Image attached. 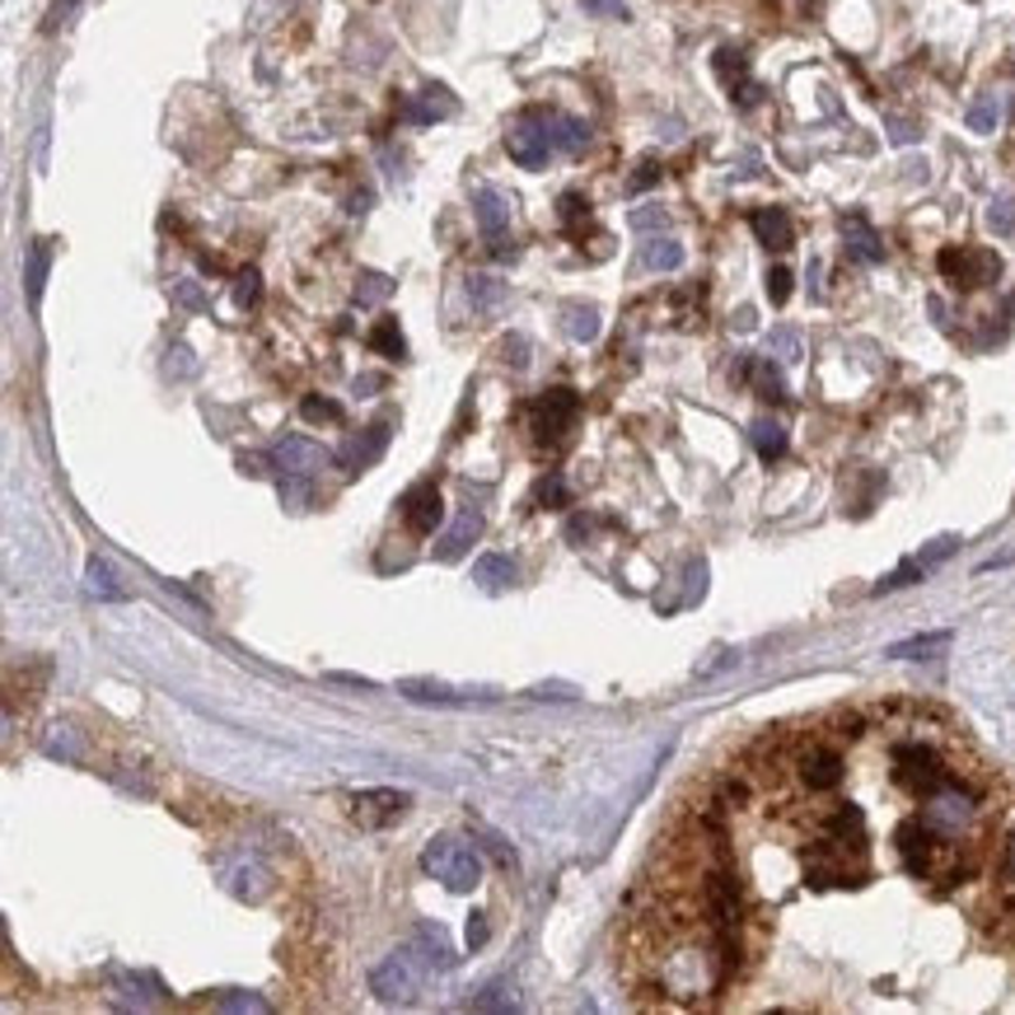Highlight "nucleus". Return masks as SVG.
Masks as SVG:
<instances>
[{
    "label": "nucleus",
    "mask_w": 1015,
    "mask_h": 1015,
    "mask_svg": "<svg viewBox=\"0 0 1015 1015\" xmlns=\"http://www.w3.org/2000/svg\"><path fill=\"white\" fill-rule=\"evenodd\" d=\"M47 263H52V244H47V239H38V244L29 249V300L38 305V300H43V286H47Z\"/></svg>",
    "instance_id": "25"
},
{
    "label": "nucleus",
    "mask_w": 1015,
    "mask_h": 1015,
    "mask_svg": "<svg viewBox=\"0 0 1015 1015\" xmlns=\"http://www.w3.org/2000/svg\"><path fill=\"white\" fill-rule=\"evenodd\" d=\"M477 533H483V515H477L473 506H464L459 515H454V525L435 539V562H459V557L473 548Z\"/></svg>",
    "instance_id": "10"
},
{
    "label": "nucleus",
    "mask_w": 1015,
    "mask_h": 1015,
    "mask_svg": "<svg viewBox=\"0 0 1015 1015\" xmlns=\"http://www.w3.org/2000/svg\"><path fill=\"white\" fill-rule=\"evenodd\" d=\"M370 347L380 351V356H389V361H403L408 356V342H403V328H398V318L393 314H384L380 324L370 328Z\"/></svg>",
    "instance_id": "22"
},
{
    "label": "nucleus",
    "mask_w": 1015,
    "mask_h": 1015,
    "mask_svg": "<svg viewBox=\"0 0 1015 1015\" xmlns=\"http://www.w3.org/2000/svg\"><path fill=\"white\" fill-rule=\"evenodd\" d=\"M422 870L431 875V880H441L450 894H468V889H477V880H483V861H477V852L464 838H454V833H441V838L426 843Z\"/></svg>",
    "instance_id": "1"
},
{
    "label": "nucleus",
    "mask_w": 1015,
    "mask_h": 1015,
    "mask_svg": "<svg viewBox=\"0 0 1015 1015\" xmlns=\"http://www.w3.org/2000/svg\"><path fill=\"white\" fill-rule=\"evenodd\" d=\"M445 520V501H441V487L435 483H416L408 487L403 496V525L416 533V539H426V533H435Z\"/></svg>",
    "instance_id": "8"
},
{
    "label": "nucleus",
    "mask_w": 1015,
    "mask_h": 1015,
    "mask_svg": "<svg viewBox=\"0 0 1015 1015\" xmlns=\"http://www.w3.org/2000/svg\"><path fill=\"white\" fill-rule=\"evenodd\" d=\"M581 422V393L575 389H548L529 403V431L543 450H562Z\"/></svg>",
    "instance_id": "2"
},
{
    "label": "nucleus",
    "mask_w": 1015,
    "mask_h": 1015,
    "mask_svg": "<svg viewBox=\"0 0 1015 1015\" xmlns=\"http://www.w3.org/2000/svg\"><path fill=\"white\" fill-rule=\"evenodd\" d=\"M744 374H753V389H759V398H768V403H782V398H786V384H782V374H778V366H772V361L744 366Z\"/></svg>",
    "instance_id": "28"
},
{
    "label": "nucleus",
    "mask_w": 1015,
    "mask_h": 1015,
    "mask_svg": "<svg viewBox=\"0 0 1015 1015\" xmlns=\"http://www.w3.org/2000/svg\"><path fill=\"white\" fill-rule=\"evenodd\" d=\"M300 416L305 422H342V403H332V398H305L300 403Z\"/></svg>",
    "instance_id": "34"
},
{
    "label": "nucleus",
    "mask_w": 1015,
    "mask_h": 1015,
    "mask_svg": "<svg viewBox=\"0 0 1015 1015\" xmlns=\"http://www.w3.org/2000/svg\"><path fill=\"white\" fill-rule=\"evenodd\" d=\"M642 267H651V272L684 267V244H679V239H651V244L642 249Z\"/></svg>",
    "instance_id": "23"
},
{
    "label": "nucleus",
    "mask_w": 1015,
    "mask_h": 1015,
    "mask_svg": "<svg viewBox=\"0 0 1015 1015\" xmlns=\"http://www.w3.org/2000/svg\"><path fill=\"white\" fill-rule=\"evenodd\" d=\"M843 239H847V253L852 257H861V263H885V244H880V234H875L866 221H843Z\"/></svg>",
    "instance_id": "17"
},
{
    "label": "nucleus",
    "mask_w": 1015,
    "mask_h": 1015,
    "mask_svg": "<svg viewBox=\"0 0 1015 1015\" xmlns=\"http://www.w3.org/2000/svg\"><path fill=\"white\" fill-rule=\"evenodd\" d=\"M753 450H759L768 464L782 459V454H786V431L778 422H768V416H763V422H753Z\"/></svg>",
    "instance_id": "27"
},
{
    "label": "nucleus",
    "mask_w": 1015,
    "mask_h": 1015,
    "mask_svg": "<svg viewBox=\"0 0 1015 1015\" xmlns=\"http://www.w3.org/2000/svg\"><path fill=\"white\" fill-rule=\"evenodd\" d=\"M716 71H721V75L730 80V85H734V75L744 71V56H740V52H730V47H721V52H716Z\"/></svg>",
    "instance_id": "44"
},
{
    "label": "nucleus",
    "mask_w": 1015,
    "mask_h": 1015,
    "mask_svg": "<svg viewBox=\"0 0 1015 1015\" xmlns=\"http://www.w3.org/2000/svg\"><path fill=\"white\" fill-rule=\"evenodd\" d=\"M408 805H412V795H408V791L374 786V791L351 795V820L361 824V828H384V824H393V820H403Z\"/></svg>",
    "instance_id": "7"
},
{
    "label": "nucleus",
    "mask_w": 1015,
    "mask_h": 1015,
    "mask_svg": "<svg viewBox=\"0 0 1015 1015\" xmlns=\"http://www.w3.org/2000/svg\"><path fill=\"white\" fill-rule=\"evenodd\" d=\"M473 215H477V230H483L491 257H515V244H506V234H510V197L496 192V188H477L473 192Z\"/></svg>",
    "instance_id": "5"
},
{
    "label": "nucleus",
    "mask_w": 1015,
    "mask_h": 1015,
    "mask_svg": "<svg viewBox=\"0 0 1015 1015\" xmlns=\"http://www.w3.org/2000/svg\"><path fill=\"white\" fill-rule=\"evenodd\" d=\"M393 422L384 416V422H374V426H366L361 435H356V441H347V450L337 454V459H342V468L347 473H361V468H370V464H380V454H384V445H389V431Z\"/></svg>",
    "instance_id": "9"
},
{
    "label": "nucleus",
    "mask_w": 1015,
    "mask_h": 1015,
    "mask_svg": "<svg viewBox=\"0 0 1015 1015\" xmlns=\"http://www.w3.org/2000/svg\"><path fill=\"white\" fill-rule=\"evenodd\" d=\"M165 370L173 374V380H192V374H197V356H192V347H188V342H173V347H169Z\"/></svg>",
    "instance_id": "35"
},
{
    "label": "nucleus",
    "mask_w": 1015,
    "mask_h": 1015,
    "mask_svg": "<svg viewBox=\"0 0 1015 1015\" xmlns=\"http://www.w3.org/2000/svg\"><path fill=\"white\" fill-rule=\"evenodd\" d=\"M85 590L94 594V600H108V604H123L127 600V585L117 581V571L108 562H98V557L85 567Z\"/></svg>",
    "instance_id": "18"
},
{
    "label": "nucleus",
    "mask_w": 1015,
    "mask_h": 1015,
    "mask_svg": "<svg viewBox=\"0 0 1015 1015\" xmlns=\"http://www.w3.org/2000/svg\"><path fill=\"white\" fill-rule=\"evenodd\" d=\"M651 183H660V165H655V159H646V165H636V173L627 178V192H646Z\"/></svg>",
    "instance_id": "40"
},
{
    "label": "nucleus",
    "mask_w": 1015,
    "mask_h": 1015,
    "mask_svg": "<svg viewBox=\"0 0 1015 1015\" xmlns=\"http://www.w3.org/2000/svg\"><path fill=\"white\" fill-rule=\"evenodd\" d=\"M557 211H562V221H567V230H571V234H581V230H585V221H590V202H585L581 192H567L562 202H557Z\"/></svg>",
    "instance_id": "32"
},
{
    "label": "nucleus",
    "mask_w": 1015,
    "mask_h": 1015,
    "mask_svg": "<svg viewBox=\"0 0 1015 1015\" xmlns=\"http://www.w3.org/2000/svg\"><path fill=\"white\" fill-rule=\"evenodd\" d=\"M473 581L483 585L487 594H501L515 585V562L501 552H487V557H477V567H473Z\"/></svg>",
    "instance_id": "16"
},
{
    "label": "nucleus",
    "mask_w": 1015,
    "mask_h": 1015,
    "mask_svg": "<svg viewBox=\"0 0 1015 1015\" xmlns=\"http://www.w3.org/2000/svg\"><path fill=\"white\" fill-rule=\"evenodd\" d=\"M468 1011H520V1002L510 997L506 983H491L487 992H477V997L468 1002Z\"/></svg>",
    "instance_id": "31"
},
{
    "label": "nucleus",
    "mask_w": 1015,
    "mask_h": 1015,
    "mask_svg": "<svg viewBox=\"0 0 1015 1015\" xmlns=\"http://www.w3.org/2000/svg\"><path fill=\"white\" fill-rule=\"evenodd\" d=\"M660 225H665V211H655V207L632 211V230H660Z\"/></svg>",
    "instance_id": "46"
},
{
    "label": "nucleus",
    "mask_w": 1015,
    "mask_h": 1015,
    "mask_svg": "<svg viewBox=\"0 0 1015 1015\" xmlns=\"http://www.w3.org/2000/svg\"><path fill=\"white\" fill-rule=\"evenodd\" d=\"M548 136H552V150L562 155H581L590 141V127L581 117H562V113H548Z\"/></svg>",
    "instance_id": "15"
},
{
    "label": "nucleus",
    "mask_w": 1015,
    "mask_h": 1015,
    "mask_svg": "<svg viewBox=\"0 0 1015 1015\" xmlns=\"http://www.w3.org/2000/svg\"><path fill=\"white\" fill-rule=\"evenodd\" d=\"M239 473H244V477H263L267 459H263V454H239Z\"/></svg>",
    "instance_id": "47"
},
{
    "label": "nucleus",
    "mask_w": 1015,
    "mask_h": 1015,
    "mask_svg": "<svg viewBox=\"0 0 1015 1015\" xmlns=\"http://www.w3.org/2000/svg\"><path fill=\"white\" fill-rule=\"evenodd\" d=\"M173 300L183 305V309H192V314H202L207 309V290L197 286V282H173Z\"/></svg>",
    "instance_id": "39"
},
{
    "label": "nucleus",
    "mask_w": 1015,
    "mask_h": 1015,
    "mask_svg": "<svg viewBox=\"0 0 1015 1015\" xmlns=\"http://www.w3.org/2000/svg\"><path fill=\"white\" fill-rule=\"evenodd\" d=\"M749 225H753V234H759V244L763 249H772V253H786L791 249V215L782 211V207H763V211H753L749 215Z\"/></svg>",
    "instance_id": "14"
},
{
    "label": "nucleus",
    "mask_w": 1015,
    "mask_h": 1015,
    "mask_svg": "<svg viewBox=\"0 0 1015 1015\" xmlns=\"http://www.w3.org/2000/svg\"><path fill=\"white\" fill-rule=\"evenodd\" d=\"M501 361H506L510 370H525V366H529V337H520V332L501 337Z\"/></svg>",
    "instance_id": "37"
},
{
    "label": "nucleus",
    "mask_w": 1015,
    "mask_h": 1015,
    "mask_svg": "<svg viewBox=\"0 0 1015 1015\" xmlns=\"http://www.w3.org/2000/svg\"><path fill=\"white\" fill-rule=\"evenodd\" d=\"M257 300H263V276H257L253 267L239 272V276H234V305H239V309H253Z\"/></svg>",
    "instance_id": "33"
},
{
    "label": "nucleus",
    "mask_w": 1015,
    "mask_h": 1015,
    "mask_svg": "<svg viewBox=\"0 0 1015 1015\" xmlns=\"http://www.w3.org/2000/svg\"><path fill=\"white\" fill-rule=\"evenodd\" d=\"M506 150L520 169H543L552 155V136H548V113H520L506 131Z\"/></svg>",
    "instance_id": "4"
},
{
    "label": "nucleus",
    "mask_w": 1015,
    "mask_h": 1015,
    "mask_svg": "<svg viewBox=\"0 0 1015 1015\" xmlns=\"http://www.w3.org/2000/svg\"><path fill=\"white\" fill-rule=\"evenodd\" d=\"M398 692H403V698H412V702H445V707H454V702H473V698H496L491 688H445V684H431V679H403L398 684Z\"/></svg>",
    "instance_id": "13"
},
{
    "label": "nucleus",
    "mask_w": 1015,
    "mask_h": 1015,
    "mask_svg": "<svg viewBox=\"0 0 1015 1015\" xmlns=\"http://www.w3.org/2000/svg\"><path fill=\"white\" fill-rule=\"evenodd\" d=\"M473 833H477V838H483V847L491 852V857H496V861H501L506 870H515V852H510V843L501 838V833H491L487 824H473Z\"/></svg>",
    "instance_id": "36"
},
{
    "label": "nucleus",
    "mask_w": 1015,
    "mask_h": 1015,
    "mask_svg": "<svg viewBox=\"0 0 1015 1015\" xmlns=\"http://www.w3.org/2000/svg\"><path fill=\"white\" fill-rule=\"evenodd\" d=\"M533 501H539L543 510H562V506H571V487H567V477L562 473H548L543 483H539V491H533Z\"/></svg>",
    "instance_id": "29"
},
{
    "label": "nucleus",
    "mask_w": 1015,
    "mask_h": 1015,
    "mask_svg": "<svg viewBox=\"0 0 1015 1015\" xmlns=\"http://www.w3.org/2000/svg\"><path fill=\"white\" fill-rule=\"evenodd\" d=\"M276 496H282L286 510H305L309 506V477L305 473H286L282 483H276Z\"/></svg>",
    "instance_id": "30"
},
{
    "label": "nucleus",
    "mask_w": 1015,
    "mask_h": 1015,
    "mask_svg": "<svg viewBox=\"0 0 1015 1015\" xmlns=\"http://www.w3.org/2000/svg\"><path fill=\"white\" fill-rule=\"evenodd\" d=\"M454 113H459V98H454L445 85H426L422 98H408V104H403V117H408V123H416V127L435 123V117H454Z\"/></svg>",
    "instance_id": "12"
},
{
    "label": "nucleus",
    "mask_w": 1015,
    "mask_h": 1015,
    "mask_svg": "<svg viewBox=\"0 0 1015 1015\" xmlns=\"http://www.w3.org/2000/svg\"><path fill=\"white\" fill-rule=\"evenodd\" d=\"M950 642H954L950 632H927V636H912V642L889 646V655L894 660H931V655H941Z\"/></svg>",
    "instance_id": "21"
},
{
    "label": "nucleus",
    "mask_w": 1015,
    "mask_h": 1015,
    "mask_svg": "<svg viewBox=\"0 0 1015 1015\" xmlns=\"http://www.w3.org/2000/svg\"><path fill=\"white\" fill-rule=\"evenodd\" d=\"M590 529H594V525L585 520V515H575V520L567 525V539H571V543H585V539H590Z\"/></svg>",
    "instance_id": "50"
},
{
    "label": "nucleus",
    "mask_w": 1015,
    "mask_h": 1015,
    "mask_svg": "<svg viewBox=\"0 0 1015 1015\" xmlns=\"http://www.w3.org/2000/svg\"><path fill=\"white\" fill-rule=\"evenodd\" d=\"M416 945H422V960H426L431 969H454V964H459V954L450 950V941H445L441 927H416Z\"/></svg>",
    "instance_id": "20"
},
{
    "label": "nucleus",
    "mask_w": 1015,
    "mask_h": 1015,
    "mask_svg": "<svg viewBox=\"0 0 1015 1015\" xmlns=\"http://www.w3.org/2000/svg\"><path fill=\"white\" fill-rule=\"evenodd\" d=\"M272 464L282 468V473H318L328 464V450H318L314 441H305V435H290V441H282L272 450Z\"/></svg>",
    "instance_id": "11"
},
{
    "label": "nucleus",
    "mask_w": 1015,
    "mask_h": 1015,
    "mask_svg": "<svg viewBox=\"0 0 1015 1015\" xmlns=\"http://www.w3.org/2000/svg\"><path fill=\"white\" fill-rule=\"evenodd\" d=\"M221 1006L225 1011H267L263 997H221Z\"/></svg>",
    "instance_id": "49"
},
{
    "label": "nucleus",
    "mask_w": 1015,
    "mask_h": 1015,
    "mask_svg": "<svg viewBox=\"0 0 1015 1015\" xmlns=\"http://www.w3.org/2000/svg\"><path fill=\"white\" fill-rule=\"evenodd\" d=\"M772 351L782 356V361H795V356H801V342H795V332H786V328H778L772 332V342H768Z\"/></svg>",
    "instance_id": "42"
},
{
    "label": "nucleus",
    "mask_w": 1015,
    "mask_h": 1015,
    "mask_svg": "<svg viewBox=\"0 0 1015 1015\" xmlns=\"http://www.w3.org/2000/svg\"><path fill=\"white\" fill-rule=\"evenodd\" d=\"M562 332L571 337V342H594V337H600V309L594 305H567L562 309Z\"/></svg>",
    "instance_id": "19"
},
{
    "label": "nucleus",
    "mask_w": 1015,
    "mask_h": 1015,
    "mask_svg": "<svg viewBox=\"0 0 1015 1015\" xmlns=\"http://www.w3.org/2000/svg\"><path fill=\"white\" fill-rule=\"evenodd\" d=\"M768 295H772V305H786V295H791V272L786 267L768 272Z\"/></svg>",
    "instance_id": "41"
},
{
    "label": "nucleus",
    "mask_w": 1015,
    "mask_h": 1015,
    "mask_svg": "<svg viewBox=\"0 0 1015 1015\" xmlns=\"http://www.w3.org/2000/svg\"><path fill=\"white\" fill-rule=\"evenodd\" d=\"M590 14H604V19H627V6L623 0H585Z\"/></svg>",
    "instance_id": "45"
},
{
    "label": "nucleus",
    "mask_w": 1015,
    "mask_h": 1015,
    "mask_svg": "<svg viewBox=\"0 0 1015 1015\" xmlns=\"http://www.w3.org/2000/svg\"><path fill=\"white\" fill-rule=\"evenodd\" d=\"M468 945L473 950L487 945V918H483V912H473V922H468Z\"/></svg>",
    "instance_id": "48"
},
{
    "label": "nucleus",
    "mask_w": 1015,
    "mask_h": 1015,
    "mask_svg": "<svg viewBox=\"0 0 1015 1015\" xmlns=\"http://www.w3.org/2000/svg\"><path fill=\"white\" fill-rule=\"evenodd\" d=\"M468 300L477 314H491L506 305V282H496V276H468Z\"/></svg>",
    "instance_id": "24"
},
{
    "label": "nucleus",
    "mask_w": 1015,
    "mask_h": 1015,
    "mask_svg": "<svg viewBox=\"0 0 1015 1015\" xmlns=\"http://www.w3.org/2000/svg\"><path fill=\"white\" fill-rule=\"evenodd\" d=\"M422 964L426 960H416V950H393L389 960L370 973V987H374V997L380 1002H412L416 997V987H422Z\"/></svg>",
    "instance_id": "3"
},
{
    "label": "nucleus",
    "mask_w": 1015,
    "mask_h": 1015,
    "mask_svg": "<svg viewBox=\"0 0 1015 1015\" xmlns=\"http://www.w3.org/2000/svg\"><path fill=\"white\" fill-rule=\"evenodd\" d=\"M71 6H75V0H56V10H52V19H47V29H56V24H62V19L71 14Z\"/></svg>",
    "instance_id": "54"
},
{
    "label": "nucleus",
    "mask_w": 1015,
    "mask_h": 1015,
    "mask_svg": "<svg viewBox=\"0 0 1015 1015\" xmlns=\"http://www.w3.org/2000/svg\"><path fill=\"white\" fill-rule=\"evenodd\" d=\"M533 698H575V692L567 684H539L533 688Z\"/></svg>",
    "instance_id": "52"
},
{
    "label": "nucleus",
    "mask_w": 1015,
    "mask_h": 1015,
    "mask_svg": "<svg viewBox=\"0 0 1015 1015\" xmlns=\"http://www.w3.org/2000/svg\"><path fill=\"white\" fill-rule=\"evenodd\" d=\"M987 221H992V230H1011V225H1015V202H1011V197H1002V202H992Z\"/></svg>",
    "instance_id": "43"
},
{
    "label": "nucleus",
    "mask_w": 1015,
    "mask_h": 1015,
    "mask_svg": "<svg viewBox=\"0 0 1015 1015\" xmlns=\"http://www.w3.org/2000/svg\"><path fill=\"white\" fill-rule=\"evenodd\" d=\"M912 136H918V131H912V127H903V123H894V141H912Z\"/></svg>",
    "instance_id": "55"
},
{
    "label": "nucleus",
    "mask_w": 1015,
    "mask_h": 1015,
    "mask_svg": "<svg viewBox=\"0 0 1015 1015\" xmlns=\"http://www.w3.org/2000/svg\"><path fill=\"white\" fill-rule=\"evenodd\" d=\"M374 389H384V374H361V380H356V393H374Z\"/></svg>",
    "instance_id": "53"
},
{
    "label": "nucleus",
    "mask_w": 1015,
    "mask_h": 1015,
    "mask_svg": "<svg viewBox=\"0 0 1015 1015\" xmlns=\"http://www.w3.org/2000/svg\"><path fill=\"white\" fill-rule=\"evenodd\" d=\"M969 127H973V131H983V136H987L992 127H997V98H979V104L969 108Z\"/></svg>",
    "instance_id": "38"
},
{
    "label": "nucleus",
    "mask_w": 1015,
    "mask_h": 1015,
    "mask_svg": "<svg viewBox=\"0 0 1015 1015\" xmlns=\"http://www.w3.org/2000/svg\"><path fill=\"white\" fill-rule=\"evenodd\" d=\"M393 295V276H384V272H361V282H356V295L351 300L361 305V309H370V305H384Z\"/></svg>",
    "instance_id": "26"
},
{
    "label": "nucleus",
    "mask_w": 1015,
    "mask_h": 1015,
    "mask_svg": "<svg viewBox=\"0 0 1015 1015\" xmlns=\"http://www.w3.org/2000/svg\"><path fill=\"white\" fill-rule=\"evenodd\" d=\"M328 684H347V688H361V692L374 688V679H361V674H328Z\"/></svg>",
    "instance_id": "51"
},
{
    "label": "nucleus",
    "mask_w": 1015,
    "mask_h": 1015,
    "mask_svg": "<svg viewBox=\"0 0 1015 1015\" xmlns=\"http://www.w3.org/2000/svg\"><path fill=\"white\" fill-rule=\"evenodd\" d=\"M941 276L954 286H987L1002 276V257L987 249H941Z\"/></svg>",
    "instance_id": "6"
}]
</instances>
